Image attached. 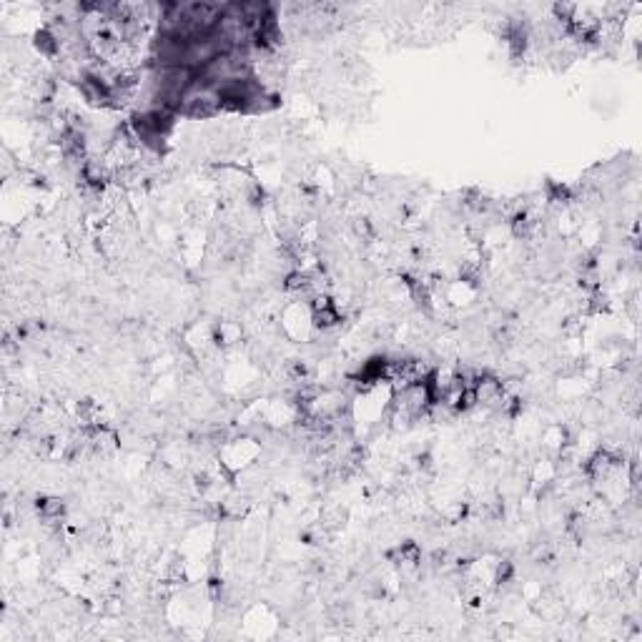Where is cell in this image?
Listing matches in <instances>:
<instances>
[{"label":"cell","mask_w":642,"mask_h":642,"mask_svg":"<svg viewBox=\"0 0 642 642\" xmlns=\"http://www.w3.org/2000/svg\"><path fill=\"white\" fill-rule=\"evenodd\" d=\"M38 514L45 522H60L66 514V502L58 497H43V499H38Z\"/></svg>","instance_id":"cell-1"}]
</instances>
